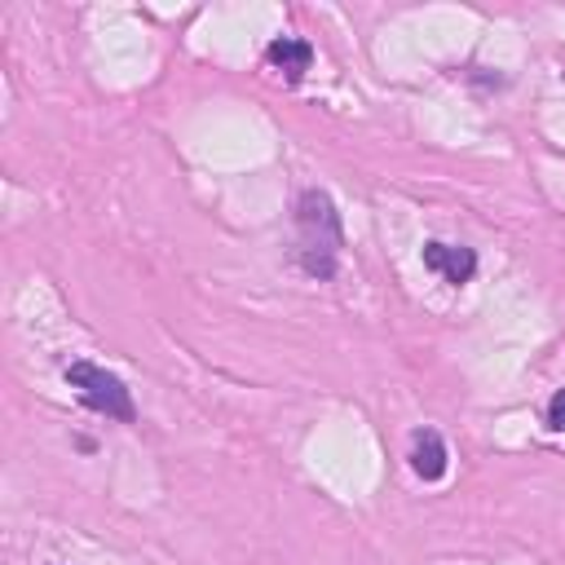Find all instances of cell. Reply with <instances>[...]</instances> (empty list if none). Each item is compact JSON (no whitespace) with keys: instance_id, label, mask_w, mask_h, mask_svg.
<instances>
[{"instance_id":"obj_5","label":"cell","mask_w":565,"mask_h":565,"mask_svg":"<svg viewBox=\"0 0 565 565\" xmlns=\"http://www.w3.org/2000/svg\"><path fill=\"white\" fill-rule=\"evenodd\" d=\"M265 66L278 71L287 84H300L305 71L313 66V44L300 40V35H278V40H269V49H265Z\"/></svg>"},{"instance_id":"obj_2","label":"cell","mask_w":565,"mask_h":565,"mask_svg":"<svg viewBox=\"0 0 565 565\" xmlns=\"http://www.w3.org/2000/svg\"><path fill=\"white\" fill-rule=\"evenodd\" d=\"M66 384L75 388V397L93 411V415H106V419H115V424H132L137 419V406H132V393H128V384L115 375V371H106V366H97V362H88V358H75V362H66Z\"/></svg>"},{"instance_id":"obj_4","label":"cell","mask_w":565,"mask_h":565,"mask_svg":"<svg viewBox=\"0 0 565 565\" xmlns=\"http://www.w3.org/2000/svg\"><path fill=\"white\" fill-rule=\"evenodd\" d=\"M406 459H411V472H415L419 481H441L446 468H450V450H446V441H441L437 428H415Z\"/></svg>"},{"instance_id":"obj_6","label":"cell","mask_w":565,"mask_h":565,"mask_svg":"<svg viewBox=\"0 0 565 565\" xmlns=\"http://www.w3.org/2000/svg\"><path fill=\"white\" fill-rule=\"evenodd\" d=\"M547 428L552 433H565V388H556L552 402H547Z\"/></svg>"},{"instance_id":"obj_1","label":"cell","mask_w":565,"mask_h":565,"mask_svg":"<svg viewBox=\"0 0 565 565\" xmlns=\"http://www.w3.org/2000/svg\"><path fill=\"white\" fill-rule=\"evenodd\" d=\"M296 234H300V247H296L300 269L309 278H318V282L335 278L340 247H344V225H340V212H335L327 190H318V185L300 190V199H296Z\"/></svg>"},{"instance_id":"obj_3","label":"cell","mask_w":565,"mask_h":565,"mask_svg":"<svg viewBox=\"0 0 565 565\" xmlns=\"http://www.w3.org/2000/svg\"><path fill=\"white\" fill-rule=\"evenodd\" d=\"M419 256H424V269H433V274H437L441 282H450V287H463V282H472V274H477V252L463 247V243L428 238Z\"/></svg>"}]
</instances>
